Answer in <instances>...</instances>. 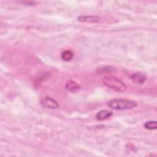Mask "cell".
<instances>
[{
	"label": "cell",
	"mask_w": 157,
	"mask_h": 157,
	"mask_svg": "<svg viewBox=\"0 0 157 157\" xmlns=\"http://www.w3.org/2000/svg\"><path fill=\"white\" fill-rule=\"evenodd\" d=\"M20 3L25 4L26 6H35L36 4V2L34 1H21L20 2Z\"/></svg>",
	"instance_id": "8fae6325"
},
{
	"label": "cell",
	"mask_w": 157,
	"mask_h": 157,
	"mask_svg": "<svg viewBox=\"0 0 157 157\" xmlns=\"http://www.w3.org/2000/svg\"><path fill=\"white\" fill-rule=\"evenodd\" d=\"M102 82L106 86L117 92H124L126 90L125 84L114 75L104 76L102 78Z\"/></svg>",
	"instance_id": "7a4b0ae2"
},
{
	"label": "cell",
	"mask_w": 157,
	"mask_h": 157,
	"mask_svg": "<svg viewBox=\"0 0 157 157\" xmlns=\"http://www.w3.org/2000/svg\"><path fill=\"white\" fill-rule=\"evenodd\" d=\"M40 103L42 107L49 109H56L59 107L58 102L50 97L42 98L40 101Z\"/></svg>",
	"instance_id": "3957f363"
},
{
	"label": "cell",
	"mask_w": 157,
	"mask_h": 157,
	"mask_svg": "<svg viewBox=\"0 0 157 157\" xmlns=\"http://www.w3.org/2000/svg\"><path fill=\"white\" fill-rule=\"evenodd\" d=\"M66 88L71 93H76L80 90V86L75 81L70 79L66 83Z\"/></svg>",
	"instance_id": "5b68a950"
},
{
	"label": "cell",
	"mask_w": 157,
	"mask_h": 157,
	"mask_svg": "<svg viewBox=\"0 0 157 157\" xmlns=\"http://www.w3.org/2000/svg\"><path fill=\"white\" fill-rule=\"evenodd\" d=\"M131 79L137 85H142L146 80V75L142 72H136L131 76Z\"/></svg>",
	"instance_id": "277c9868"
},
{
	"label": "cell",
	"mask_w": 157,
	"mask_h": 157,
	"mask_svg": "<svg viewBox=\"0 0 157 157\" xmlns=\"http://www.w3.org/2000/svg\"><path fill=\"white\" fill-rule=\"evenodd\" d=\"M112 115H113V113L112 111L108 110H102L98 112L96 114L95 118L98 120L102 121L110 118Z\"/></svg>",
	"instance_id": "8992f818"
},
{
	"label": "cell",
	"mask_w": 157,
	"mask_h": 157,
	"mask_svg": "<svg viewBox=\"0 0 157 157\" xmlns=\"http://www.w3.org/2000/svg\"><path fill=\"white\" fill-rule=\"evenodd\" d=\"M107 105L114 110H127L136 107L137 103L131 99L124 98H115L110 99L107 102Z\"/></svg>",
	"instance_id": "6da1fadb"
},
{
	"label": "cell",
	"mask_w": 157,
	"mask_h": 157,
	"mask_svg": "<svg viewBox=\"0 0 157 157\" xmlns=\"http://www.w3.org/2000/svg\"><path fill=\"white\" fill-rule=\"evenodd\" d=\"M73 56L74 54L71 50H65L61 54V58L65 61H71L73 58Z\"/></svg>",
	"instance_id": "9c48e42d"
},
{
	"label": "cell",
	"mask_w": 157,
	"mask_h": 157,
	"mask_svg": "<svg viewBox=\"0 0 157 157\" xmlns=\"http://www.w3.org/2000/svg\"><path fill=\"white\" fill-rule=\"evenodd\" d=\"M78 21L90 22V23H96L99 20V17L96 15H86V16H80L77 18Z\"/></svg>",
	"instance_id": "52a82bcc"
},
{
	"label": "cell",
	"mask_w": 157,
	"mask_h": 157,
	"mask_svg": "<svg viewBox=\"0 0 157 157\" xmlns=\"http://www.w3.org/2000/svg\"><path fill=\"white\" fill-rule=\"evenodd\" d=\"M144 127L147 129H156L157 128V122L156 121H148L145 122L144 124Z\"/></svg>",
	"instance_id": "30bf717a"
},
{
	"label": "cell",
	"mask_w": 157,
	"mask_h": 157,
	"mask_svg": "<svg viewBox=\"0 0 157 157\" xmlns=\"http://www.w3.org/2000/svg\"><path fill=\"white\" fill-rule=\"evenodd\" d=\"M118 71L117 69L115 67L113 66H103L99 69H98V72L99 73H108V74H111V73H115Z\"/></svg>",
	"instance_id": "ba28073f"
}]
</instances>
